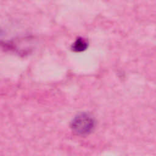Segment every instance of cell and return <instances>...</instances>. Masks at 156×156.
<instances>
[{"mask_svg":"<svg viewBox=\"0 0 156 156\" xmlns=\"http://www.w3.org/2000/svg\"><path fill=\"white\" fill-rule=\"evenodd\" d=\"M93 127L92 118L87 114L82 113L74 118L71 123L73 131L77 135H86Z\"/></svg>","mask_w":156,"mask_h":156,"instance_id":"6da1fadb","label":"cell"},{"mask_svg":"<svg viewBox=\"0 0 156 156\" xmlns=\"http://www.w3.org/2000/svg\"><path fill=\"white\" fill-rule=\"evenodd\" d=\"M88 47L87 41L82 37H79L76 39L74 43L71 46V49L74 52H82L85 51Z\"/></svg>","mask_w":156,"mask_h":156,"instance_id":"7a4b0ae2","label":"cell"}]
</instances>
